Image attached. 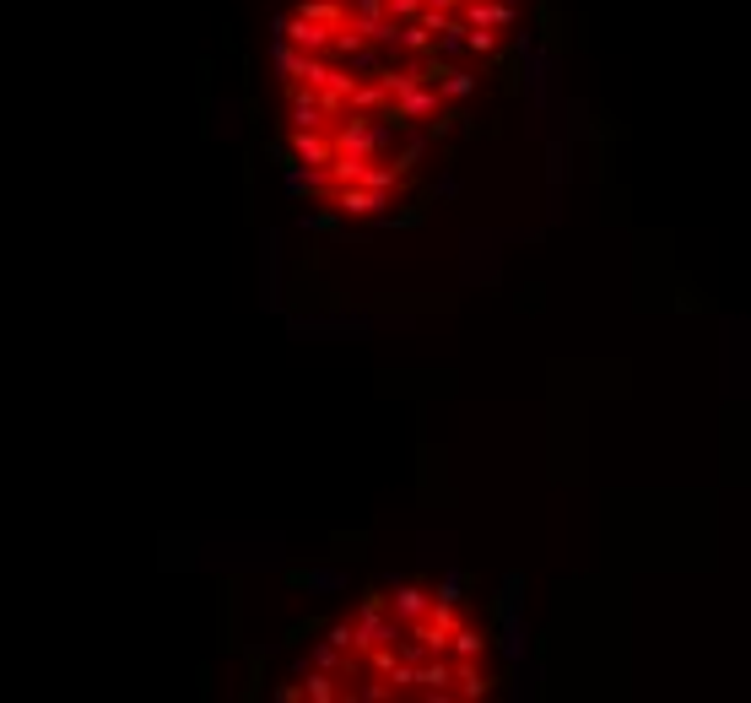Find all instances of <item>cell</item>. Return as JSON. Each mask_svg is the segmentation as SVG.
<instances>
[{"label": "cell", "mask_w": 751, "mask_h": 703, "mask_svg": "<svg viewBox=\"0 0 751 703\" xmlns=\"http://www.w3.org/2000/svg\"><path fill=\"white\" fill-rule=\"evenodd\" d=\"M503 28L508 0H298L276 71L303 190L346 217L395 206Z\"/></svg>", "instance_id": "cell-1"}, {"label": "cell", "mask_w": 751, "mask_h": 703, "mask_svg": "<svg viewBox=\"0 0 751 703\" xmlns=\"http://www.w3.org/2000/svg\"><path fill=\"white\" fill-rule=\"evenodd\" d=\"M292 682L303 698H476L492 687V639L454 590L390 585L330 622Z\"/></svg>", "instance_id": "cell-2"}]
</instances>
